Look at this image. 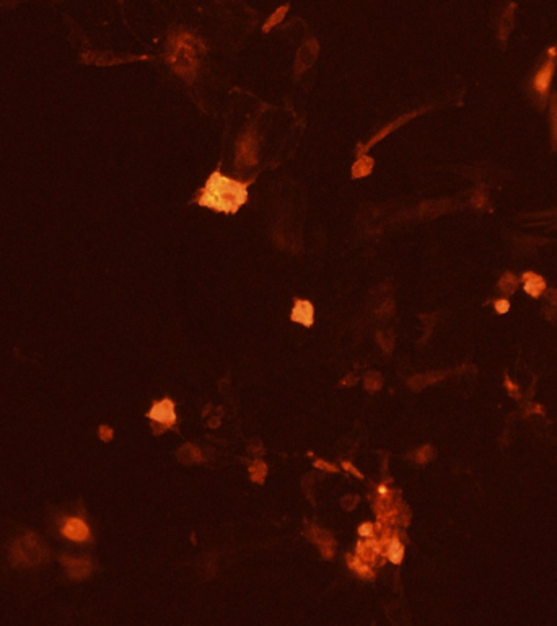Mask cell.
I'll use <instances>...</instances> for the list:
<instances>
[{
    "label": "cell",
    "mask_w": 557,
    "mask_h": 626,
    "mask_svg": "<svg viewBox=\"0 0 557 626\" xmlns=\"http://www.w3.org/2000/svg\"><path fill=\"white\" fill-rule=\"evenodd\" d=\"M248 199V184L240 183L236 180L222 175L220 171H214L205 186L202 194L199 197V205L207 209H214L217 212H226L235 214Z\"/></svg>",
    "instance_id": "cell-1"
},
{
    "label": "cell",
    "mask_w": 557,
    "mask_h": 626,
    "mask_svg": "<svg viewBox=\"0 0 557 626\" xmlns=\"http://www.w3.org/2000/svg\"><path fill=\"white\" fill-rule=\"evenodd\" d=\"M201 43L189 33H180L171 39L168 51V62L176 75L192 80L199 68V56H201Z\"/></svg>",
    "instance_id": "cell-2"
},
{
    "label": "cell",
    "mask_w": 557,
    "mask_h": 626,
    "mask_svg": "<svg viewBox=\"0 0 557 626\" xmlns=\"http://www.w3.org/2000/svg\"><path fill=\"white\" fill-rule=\"evenodd\" d=\"M13 558L17 563L23 564H34L39 563L46 556L44 546L39 545V540L34 538L33 535H26L23 538H20L15 545H13Z\"/></svg>",
    "instance_id": "cell-3"
},
{
    "label": "cell",
    "mask_w": 557,
    "mask_h": 626,
    "mask_svg": "<svg viewBox=\"0 0 557 626\" xmlns=\"http://www.w3.org/2000/svg\"><path fill=\"white\" fill-rule=\"evenodd\" d=\"M236 160L243 167H254L258 163V141L254 134L245 132L236 147Z\"/></svg>",
    "instance_id": "cell-4"
},
{
    "label": "cell",
    "mask_w": 557,
    "mask_h": 626,
    "mask_svg": "<svg viewBox=\"0 0 557 626\" xmlns=\"http://www.w3.org/2000/svg\"><path fill=\"white\" fill-rule=\"evenodd\" d=\"M60 533L65 536V538L72 540V541H78L84 543L88 541L92 538L90 536V528L85 524L84 520L78 517H65L64 520L60 522Z\"/></svg>",
    "instance_id": "cell-5"
},
{
    "label": "cell",
    "mask_w": 557,
    "mask_h": 626,
    "mask_svg": "<svg viewBox=\"0 0 557 626\" xmlns=\"http://www.w3.org/2000/svg\"><path fill=\"white\" fill-rule=\"evenodd\" d=\"M554 71H555V59L549 57L542 67L536 72L534 79H533V87L534 92L539 95V98L544 100L547 93H549V87H551V82L554 77Z\"/></svg>",
    "instance_id": "cell-6"
},
{
    "label": "cell",
    "mask_w": 557,
    "mask_h": 626,
    "mask_svg": "<svg viewBox=\"0 0 557 626\" xmlns=\"http://www.w3.org/2000/svg\"><path fill=\"white\" fill-rule=\"evenodd\" d=\"M318 51H320V47L314 39H309L306 44L301 46V49L298 51L297 60H295V71H297V74L306 71V68H309L314 64V60L318 59Z\"/></svg>",
    "instance_id": "cell-7"
},
{
    "label": "cell",
    "mask_w": 557,
    "mask_h": 626,
    "mask_svg": "<svg viewBox=\"0 0 557 626\" xmlns=\"http://www.w3.org/2000/svg\"><path fill=\"white\" fill-rule=\"evenodd\" d=\"M290 318H292V321L300 323V325H303L306 328L313 326V321H314V307H313V304L311 302H308V300H301V299L295 300Z\"/></svg>",
    "instance_id": "cell-8"
},
{
    "label": "cell",
    "mask_w": 557,
    "mask_h": 626,
    "mask_svg": "<svg viewBox=\"0 0 557 626\" xmlns=\"http://www.w3.org/2000/svg\"><path fill=\"white\" fill-rule=\"evenodd\" d=\"M148 418L152 421L163 423V424H171L176 421V412H175V403L171 400H163L160 403H155L152 409L148 411Z\"/></svg>",
    "instance_id": "cell-9"
},
{
    "label": "cell",
    "mask_w": 557,
    "mask_h": 626,
    "mask_svg": "<svg viewBox=\"0 0 557 626\" xmlns=\"http://www.w3.org/2000/svg\"><path fill=\"white\" fill-rule=\"evenodd\" d=\"M421 113V111H417V113H411V114H404V116H401V118H396V121H393V122H389V124L386 126V127H383L380 132H378L373 139H370L367 144H363V146H359V152L360 154H363V152H367V150H370L371 147L375 146V144H378L381 139H384V137L386 135H389L391 132H393V130H396L397 127H401L404 122H408L409 119H412V118H416V116Z\"/></svg>",
    "instance_id": "cell-10"
},
{
    "label": "cell",
    "mask_w": 557,
    "mask_h": 626,
    "mask_svg": "<svg viewBox=\"0 0 557 626\" xmlns=\"http://www.w3.org/2000/svg\"><path fill=\"white\" fill-rule=\"evenodd\" d=\"M62 563L67 566L68 574H70L73 579H84V577H87L88 574L92 573V564L88 560L64 556V558H62Z\"/></svg>",
    "instance_id": "cell-11"
},
{
    "label": "cell",
    "mask_w": 557,
    "mask_h": 626,
    "mask_svg": "<svg viewBox=\"0 0 557 626\" xmlns=\"http://www.w3.org/2000/svg\"><path fill=\"white\" fill-rule=\"evenodd\" d=\"M523 289H525V292L528 295H531V297H539L541 292L546 289V282H544V279H542L541 276H538V274L526 272L525 274Z\"/></svg>",
    "instance_id": "cell-12"
},
{
    "label": "cell",
    "mask_w": 557,
    "mask_h": 626,
    "mask_svg": "<svg viewBox=\"0 0 557 626\" xmlns=\"http://www.w3.org/2000/svg\"><path fill=\"white\" fill-rule=\"evenodd\" d=\"M373 165H375V162H373V158L371 157L360 155L359 160H357L354 163V167H352V178L354 180H357V178L368 176L371 173V170H373Z\"/></svg>",
    "instance_id": "cell-13"
},
{
    "label": "cell",
    "mask_w": 557,
    "mask_h": 626,
    "mask_svg": "<svg viewBox=\"0 0 557 626\" xmlns=\"http://www.w3.org/2000/svg\"><path fill=\"white\" fill-rule=\"evenodd\" d=\"M178 453H186V457L183 455V457H180V460L181 462H186V463H192V462H199V460L202 458V455H201V452H199V449L197 447H194V445H191V444H188V445H184L183 449L178 452Z\"/></svg>",
    "instance_id": "cell-14"
},
{
    "label": "cell",
    "mask_w": 557,
    "mask_h": 626,
    "mask_svg": "<svg viewBox=\"0 0 557 626\" xmlns=\"http://www.w3.org/2000/svg\"><path fill=\"white\" fill-rule=\"evenodd\" d=\"M388 556H389V561L391 563H394V564H400L401 561H403V556H404V548H403V545L400 543V540H393L391 541V545H389V549H388Z\"/></svg>",
    "instance_id": "cell-15"
},
{
    "label": "cell",
    "mask_w": 557,
    "mask_h": 626,
    "mask_svg": "<svg viewBox=\"0 0 557 626\" xmlns=\"http://www.w3.org/2000/svg\"><path fill=\"white\" fill-rule=\"evenodd\" d=\"M288 10V7L287 5H284V7H280L279 10H276L272 13V17L267 20V22L264 23V26H263V31H269V30H272L274 26H276L279 22H282V18H284V15H285V12Z\"/></svg>",
    "instance_id": "cell-16"
},
{
    "label": "cell",
    "mask_w": 557,
    "mask_h": 626,
    "mask_svg": "<svg viewBox=\"0 0 557 626\" xmlns=\"http://www.w3.org/2000/svg\"><path fill=\"white\" fill-rule=\"evenodd\" d=\"M318 540H320V545H321L323 556H325V558H333V554H334V540H333V536L325 533V540H321V536H318Z\"/></svg>",
    "instance_id": "cell-17"
},
{
    "label": "cell",
    "mask_w": 557,
    "mask_h": 626,
    "mask_svg": "<svg viewBox=\"0 0 557 626\" xmlns=\"http://www.w3.org/2000/svg\"><path fill=\"white\" fill-rule=\"evenodd\" d=\"M250 473H251V479L253 481H256V483H263L264 478H266L267 468H266V465L263 462H256L250 468Z\"/></svg>",
    "instance_id": "cell-18"
},
{
    "label": "cell",
    "mask_w": 557,
    "mask_h": 626,
    "mask_svg": "<svg viewBox=\"0 0 557 626\" xmlns=\"http://www.w3.org/2000/svg\"><path fill=\"white\" fill-rule=\"evenodd\" d=\"M381 383H383V380H381V377L378 375L376 372H373V374H368L367 375V380H365V387L370 390V391H376L378 388L381 387Z\"/></svg>",
    "instance_id": "cell-19"
},
{
    "label": "cell",
    "mask_w": 557,
    "mask_h": 626,
    "mask_svg": "<svg viewBox=\"0 0 557 626\" xmlns=\"http://www.w3.org/2000/svg\"><path fill=\"white\" fill-rule=\"evenodd\" d=\"M495 312H497L499 315H505L508 310H510V302H508L507 299H500V300H497L495 302Z\"/></svg>",
    "instance_id": "cell-20"
},
{
    "label": "cell",
    "mask_w": 557,
    "mask_h": 626,
    "mask_svg": "<svg viewBox=\"0 0 557 626\" xmlns=\"http://www.w3.org/2000/svg\"><path fill=\"white\" fill-rule=\"evenodd\" d=\"M552 137L557 146V100H554L552 105Z\"/></svg>",
    "instance_id": "cell-21"
},
{
    "label": "cell",
    "mask_w": 557,
    "mask_h": 626,
    "mask_svg": "<svg viewBox=\"0 0 557 626\" xmlns=\"http://www.w3.org/2000/svg\"><path fill=\"white\" fill-rule=\"evenodd\" d=\"M100 437H101V440L108 442V440L113 439V431L109 429L108 426H101V428H100Z\"/></svg>",
    "instance_id": "cell-22"
},
{
    "label": "cell",
    "mask_w": 557,
    "mask_h": 626,
    "mask_svg": "<svg viewBox=\"0 0 557 626\" xmlns=\"http://www.w3.org/2000/svg\"><path fill=\"white\" fill-rule=\"evenodd\" d=\"M371 530H373V528H371V525H370V524H363V525L359 528V533H360L362 536H370V535H371Z\"/></svg>",
    "instance_id": "cell-23"
},
{
    "label": "cell",
    "mask_w": 557,
    "mask_h": 626,
    "mask_svg": "<svg viewBox=\"0 0 557 626\" xmlns=\"http://www.w3.org/2000/svg\"><path fill=\"white\" fill-rule=\"evenodd\" d=\"M314 466H318V468H325V470H328V471H338V468H336V466H333V465H328V463H325V462H316V463H314Z\"/></svg>",
    "instance_id": "cell-24"
},
{
    "label": "cell",
    "mask_w": 557,
    "mask_h": 626,
    "mask_svg": "<svg viewBox=\"0 0 557 626\" xmlns=\"http://www.w3.org/2000/svg\"><path fill=\"white\" fill-rule=\"evenodd\" d=\"M344 468H349V471H350V473H352V474H355V476H359V478H362V473H359V471H357V470H355V468H354V466H352V465H350V463H347V462H346V463H344Z\"/></svg>",
    "instance_id": "cell-25"
}]
</instances>
